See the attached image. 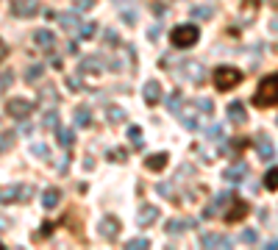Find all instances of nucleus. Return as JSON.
I'll return each instance as SVG.
<instances>
[{
	"label": "nucleus",
	"instance_id": "nucleus-43",
	"mask_svg": "<svg viewBox=\"0 0 278 250\" xmlns=\"http://www.w3.org/2000/svg\"><path fill=\"white\" fill-rule=\"evenodd\" d=\"M31 195H33V186H25V184L20 186V200H28Z\"/></svg>",
	"mask_w": 278,
	"mask_h": 250
},
{
	"label": "nucleus",
	"instance_id": "nucleus-44",
	"mask_svg": "<svg viewBox=\"0 0 278 250\" xmlns=\"http://www.w3.org/2000/svg\"><path fill=\"white\" fill-rule=\"evenodd\" d=\"M181 123H184V128H189V131H195V128H198V117H184Z\"/></svg>",
	"mask_w": 278,
	"mask_h": 250
},
{
	"label": "nucleus",
	"instance_id": "nucleus-9",
	"mask_svg": "<svg viewBox=\"0 0 278 250\" xmlns=\"http://www.w3.org/2000/svg\"><path fill=\"white\" fill-rule=\"evenodd\" d=\"M203 247H231V236L226 234H200Z\"/></svg>",
	"mask_w": 278,
	"mask_h": 250
},
{
	"label": "nucleus",
	"instance_id": "nucleus-33",
	"mask_svg": "<svg viewBox=\"0 0 278 250\" xmlns=\"http://www.w3.org/2000/svg\"><path fill=\"white\" fill-rule=\"evenodd\" d=\"M42 123H45V128H59V111H56V109H50V111H45V117H42Z\"/></svg>",
	"mask_w": 278,
	"mask_h": 250
},
{
	"label": "nucleus",
	"instance_id": "nucleus-35",
	"mask_svg": "<svg viewBox=\"0 0 278 250\" xmlns=\"http://www.w3.org/2000/svg\"><path fill=\"white\" fill-rule=\"evenodd\" d=\"M239 239L245 242V245H256V242H259V234H256L253 228H245V231L239 234Z\"/></svg>",
	"mask_w": 278,
	"mask_h": 250
},
{
	"label": "nucleus",
	"instance_id": "nucleus-30",
	"mask_svg": "<svg viewBox=\"0 0 278 250\" xmlns=\"http://www.w3.org/2000/svg\"><path fill=\"white\" fill-rule=\"evenodd\" d=\"M56 137H59V145H62V147H70L72 145V131H70V128H56Z\"/></svg>",
	"mask_w": 278,
	"mask_h": 250
},
{
	"label": "nucleus",
	"instance_id": "nucleus-12",
	"mask_svg": "<svg viewBox=\"0 0 278 250\" xmlns=\"http://www.w3.org/2000/svg\"><path fill=\"white\" fill-rule=\"evenodd\" d=\"M189 228H195V220H181V217H173V220H167L164 231L170 234V236H181L184 231H189Z\"/></svg>",
	"mask_w": 278,
	"mask_h": 250
},
{
	"label": "nucleus",
	"instance_id": "nucleus-26",
	"mask_svg": "<svg viewBox=\"0 0 278 250\" xmlns=\"http://www.w3.org/2000/svg\"><path fill=\"white\" fill-rule=\"evenodd\" d=\"M212 14H214L212 6H195V9L189 11V17H195V20H209Z\"/></svg>",
	"mask_w": 278,
	"mask_h": 250
},
{
	"label": "nucleus",
	"instance_id": "nucleus-48",
	"mask_svg": "<svg viewBox=\"0 0 278 250\" xmlns=\"http://www.w3.org/2000/svg\"><path fill=\"white\" fill-rule=\"evenodd\" d=\"M6 56H9V47H6V42H3V39H0V62H3Z\"/></svg>",
	"mask_w": 278,
	"mask_h": 250
},
{
	"label": "nucleus",
	"instance_id": "nucleus-16",
	"mask_svg": "<svg viewBox=\"0 0 278 250\" xmlns=\"http://www.w3.org/2000/svg\"><path fill=\"white\" fill-rule=\"evenodd\" d=\"M167 159H170L167 153H153V156L145 159V167H147V170H153V172H159V170H164V167H167Z\"/></svg>",
	"mask_w": 278,
	"mask_h": 250
},
{
	"label": "nucleus",
	"instance_id": "nucleus-18",
	"mask_svg": "<svg viewBox=\"0 0 278 250\" xmlns=\"http://www.w3.org/2000/svg\"><path fill=\"white\" fill-rule=\"evenodd\" d=\"M59 200H62V192H59L56 186H47L45 192H42V206L45 208H56Z\"/></svg>",
	"mask_w": 278,
	"mask_h": 250
},
{
	"label": "nucleus",
	"instance_id": "nucleus-55",
	"mask_svg": "<svg viewBox=\"0 0 278 250\" xmlns=\"http://www.w3.org/2000/svg\"><path fill=\"white\" fill-rule=\"evenodd\" d=\"M275 123H278V120H275Z\"/></svg>",
	"mask_w": 278,
	"mask_h": 250
},
{
	"label": "nucleus",
	"instance_id": "nucleus-49",
	"mask_svg": "<svg viewBox=\"0 0 278 250\" xmlns=\"http://www.w3.org/2000/svg\"><path fill=\"white\" fill-rule=\"evenodd\" d=\"M147 36H151V39H159V25H153V28H151V33H147Z\"/></svg>",
	"mask_w": 278,
	"mask_h": 250
},
{
	"label": "nucleus",
	"instance_id": "nucleus-7",
	"mask_svg": "<svg viewBox=\"0 0 278 250\" xmlns=\"http://www.w3.org/2000/svg\"><path fill=\"white\" fill-rule=\"evenodd\" d=\"M245 178H248V164L245 161H236V164L223 170V181H228V184H242Z\"/></svg>",
	"mask_w": 278,
	"mask_h": 250
},
{
	"label": "nucleus",
	"instance_id": "nucleus-28",
	"mask_svg": "<svg viewBox=\"0 0 278 250\" xmlns=\"http://www.w3.org/2000/svg\"><path fill=\"white\" fill-rule=\"evenodd\" d=\"M206 137L212 139V142H223V139H226V131H223V125H209L206 128Z\"/></svg>",
	"mask_w": 278,
	"mask_h": 250
},
{
	"label": "nucleus",
	"instance_id": "nucleus-15",
	"mask_svg": "<svg viewBox=\"0 0 278 250\" xmlns=\"http://www.w3.org/2000/svg\"><path fill=\"white\" fill-rule=\"evenodd\" d=\"M231 200H234V195H231V192H220V195L214 198V203H212V206L203 208V217H214V214L220 211V208L226 206V203H231Z\"/></svg>",
	"mask_w": 278,
	"mask_h": 250
},
{
	"label": "nucleus",
	"instance_id": "nucleus-29",
	"mask_svg": "<svg viewBox=\"0 0 278 250\" xmlns=\"http://www.w3.org/2000/svg\"><path fill=\"white\" fill-rule=\"evenodd\" d=\"M31 156H36V159H50V147L42 145V142H36V145H31Z\"/></svg>",
	"mask_w": 278,
	"mask_h": 250
},
{
	"label": "nucleus",
	"instance_id": "nucleus-4",
	"mask_svg": "<svg viewBox=\"0 0 278 250\" xmlns=\"http://www.w3.org/2000/svg\"><path fill=\"white\" fill-rule=\"evenodd\" d=\"M6 114L14 120H28L33 114V103L31 100H20V98H11L9 103H6Z\"/></svg>",
	"mask_w": 278,
	"mask_h": 250
},
{
	"label": "nucleus",
	"instance_id": "nucleus-40",
	"mask_svg": "<svg viewBox=\"0 0 278 250\" xmlns=\"http://www.w3.org/2000/svg\"><path fill=\"white\" fill-rule=\"evenodd\" d=\"M195 106H198L200 111H209V114L214 111V103H212V100H209V98H200V100H198V103H195Z\"/></svg>",
	"mask_w": 278,
	"mask_h": 250
},
{
	"label": "nucleus",
	"instance_id": "nucleus-39",
	"mask_svg": "<svg viewBox=\"0 0 278 250\" xmlns=\"http://www.w3.org/2000/svg\"><path fill=\"white\" fill-rule=\"evenodd\" d=\"M53 228H56V222H50V220L42 222V231L33 236V239H45V236H50V234H53Z\"/></svg>",
	"mask_w": 278,
	"mask_h": 250
},
{
	"label": "nucleus",
	"instance_id": "nucleus-17",
	"mask_svg": "<svg viewBox=\"0 0 278 250\" xmlns=\"http://www.w3.org/2000/svg\"><path fill=\"white\" fill-rule=\"evenodd\" d=\"M78 70H81V72H100V70H103V59H100V56H89V59H81Z\"/></svg>",
	"mask_w": 278,
	"mask_h": 250
},
{
	"label": "nucleus",
	"instance_id": "nucleus-19",
	"mask_svg": "<svg viewBox=\"0 0 278 250\" xmlns=\"http://www.w3.org/2000/svg\"><path fill=\"white\" fill-rule=\"evenodd\" d=\"M156 220H159V208L156 206H142L139 208V222L142 225H153Z\"/></svg>",
	"mask_w": 278,
	"mask_h": 250
},
{
	"label": "nucleus",
	"instance_id": "nucleus-11",
	"mask_svg": "<svg viewBox=\"0 0 278 250\" xmlns=\"http://www.w3.org/2000/svg\"><path fill=\"white\" fill-rule=\"evenodd\" d=\"M33 45H36L39 50H50V47L56 45V33H53V31H47V28L33 31Z\"/></svg>",
	"mask_w": 278,
	"mask_h": 250
},
{
	"label": "nucleus",
	"instance_id": "nucleus-31",
	"mask_svg": "<svg viewBox=\"0 0 278 250\" xmlns=\"http://www.w3.org/2000/svg\"><path fill=\"white\" fill-rule=\"evenodd\" d=\"M95 33H98V23H84V25H81V31H78V36L81 39H92Z\"/></svg>",
	"mask_w": 278,
	"mask_h": 250
},
{
	"label": "nucleus",
	"instance_id": "nucleus-3",
	"mask_svg": "<svg viewBox=\"0 0 278 250\" xmlns=\"http://www.w3.org/2000/svg\"><path fill=\"white\" fill-rule=\"evenodd\" d=\"M212 78H214V86H217V89H220V92H228V89H234V86L242 81V72L236 70V67H226V64H223V67H217V70H214Z\"/></svg>",
	"mask_w": 278,
	"mask_h": 250
},
{
	"label": "nucleus",
	"instance_id": "nucleus-37",
	"mask_svg": "<svg viewBox=\"0 0 278 250\" xmlns=\"http://www.w3.org/2000/svg\"><path fill=\"white\" fill-rule=\"evenodd\" d=\"M95 3H98V0H76L72 6H76V11L81 14V11H92V9H95Z\"/></svg>",
	"mask_w": 278,
	"mask_h": 250
},
{
	"label": "nucleus",
	"instance_id": "nucleus-52",
	"mask_svg": "<svg viewBox=\"0 0 278 250\" xmlns=\"http://www.w3.org/2000/svg\"><path fill=\"white\" fill-rule=\"evenodd\" d=\"M270 28H273V31H278V17L273 20V23H270Z\"/></svg>",
	"mask_w": 278,
	"mask_h": 250
},
{
	"label": "nucleus",
	"instance_id": "nucleus-27",
	"mask_svg": "<svg viewBox=\"0 0 278 250\" xmlns=\"http://www.w3.org/2000/svg\"><path fill=\"white\" fill-rule=\"evenodd\" d=\"M125 247L128 250H145V247H151V242H147V236H137V239H128Z\"/></svg>",
	"mask_w": 278,
	"mask_h": 250
},
{
	"label": "nucleus",
	"instance_id": "nucleus-53",
	"mask_svg": "<svg viewBox=\"0 0 278 250\" xmlns=\"http://www.w3.org/2000/svg\"><path fill=\"white\" fill-rule=\"evenodd\" d=\"M114 3H120V6H123V3H134V0H114Z\"/></svg>",
	"mask_w": 278,
	"mask_h": 250
},
{
	"label": "nucleus",
	"instance_id": "nucleus-34",
	"mask_svg": "<svg viewBox=\"0 0 278 250\" xmlns=\"http://www.w3.org/2000/svg\"><path fill=\"white\" fill-rule=\"evenodd\" d=\"M128 139L134 142V147H142V128L139 125H131V128H128Z\"/></svg>",
	"mask_w": 278,
	"mask_h": 250
},
{
	"label": "nucleus",
	"instance_id": "nucleus-46",
	"mask_svg": "<svg viewBox=\"0 0 278 250\" xmlns=\"http://www.w3.org/2000/svg\"><path fill=\"white\" fill-rule=\"evenodd\" d=\"M156 189H159V195H173V186L170 184H159Z\"/></svg>",
	"mask_w": 278,
	"mask_h": 250
},
{
	"label": "nucleus",
	"instance_id": "nucleus-22",
	"mask_svg": "<svg viewBox=\"0 0 278 250\" xmlns=\"http://www.w3.org/2000/svg\"><path fill=\"white\" fill-rule=\"evenodd\" d=\"M59 23H62V28L64 31H76L78 28V25H81V20H78V11H76V14H59Z\"/></svg>",
	"mask_w": 278,
	"mask_h": 250
},
{
	"label": "nucleus",
	"instance_id": "nucleus-21",
	"mask_svg": "<svg viewBox=\"0 0 278 250\" xmlns=\"http://www.w3.org/2000/svg\"><path fill=\"white\" fill-rule=\"evenodd\" d=\"M181 106H184V92L173 89L170 94H167V109H170L173 114H178V111H181Z\"/></svg>",
	"mask_w": 278,
	"mask_h": 250
},
{
	"label": "nucleus",
	"instance_id": "nucleus-2",
	"mask_svg": "<svg viewBox=\"0 0 278 250\" xmlns=\"http://www.w3.org/2000/svg\"><path fill=\"white\" fill-rule=\"evenodd\" d=\"M200 39V31L198 25H175V28L170 31V45L178 47V50H184V47H192L195 42Z\"/></svg>",
	"mask_w": 278,
	"mask_h": 250
},
{
	"label": "nucleus",
	"instance_id": "nucleus-32",
	"mask_svg": "<svg viewBox=\"0 0 278 250\" xmlns=\"http://www.w3.org/2000/svg\"><path fill=\"white\" fill-rule=\"evenodd\" d=\"M106 159L108 161H125L128 159V150H125V147H112V150L106 153Z\"/></svg>",
	"mask_w": 278,
	"mask_h": 250
},
{
	"label": "nucleus",
	"instance_id": "nucleus-10",
	"mask_svg": "<svg viewBox=\"0 0 278 250\" xmlns=\"http://www.w3.org/2000/svg\"><path fill=\"white\" fill-rule=\"evenodd\" d=\"M248 211H250V206L245 203V200H234L231 208L226 211V222H239V220H245Z\"/></svg>",
	"mask_w": 278,
	"mask_h": 250
},
{
	"label": "nucleus",
	"instance_id": "nucleus-1",
	"mask_svg": "<svg viewBox=\"0 0 278 250\" xmlns=\"http://www.w3.org/2000/svg\"><path fill=\"white\" fill-rule=\"evenodd\" d=\"M253 106L256 109H267V106H278V75L262 78V84L253 92Z\"/></svg>",
	"mask_w": 278,
	"mask_h": 250
},
{
	"label": "nucleus",
	"instance_id": "nucleus-45",
	"mask_svg": "<svg viewBox=\"0 0 278 250\" xmlns=\"http://www.w3.org/2000/svg\"><path fill=\"white\" fill-rule=\"evenodd\" d=\"M153 11H156V14H164V11H167V6L161 3V0H153Z\"/></svg>",
	"mask_w": 278,
	"mask_h": 250
},
{
	"label": "nucleus",
	"instance_id": "nucleus-5",
	"mask_svg": "<svg viewBox=\"0 0 278 250\" xmlns=\"http://www.w3.org/2000/svg\"><path fill=\"white\" fill-rule=\"evenodd\" d=\"M120 231H123V225H120V220H117V217H112V214H106V217L98 222V234L103 236V239H108V242L117 239Z\"/></svg>",
	"mask_w": 278,
	"mask_h": 250
},
{
	"label": "nucleus",
	"instance_id": "nucleus-25",
	"mask_svg": "<svg viewBox=\"0 0 278 250\" xmlns=\"http://www.w3.org/2000/svg\"><path fill=\"white\" fill-rule=\"evenodd\" d=\"M45 75V67L42 64H31L28 70H25V81H28V84H33V81H39Z\"/></svg>",
	"mask_w": 278,
	"mask_h": 250
},
{
	"label": "nucleus",
	"instance_id": "nucleus-41",
	"mask_svg": "<svg viewBox=\"0 0 278 250\" xmlns=\"http://www.w3.org/2000/svg\"><path fill=\"white\" fill-rule=\"evenodd\" d=\"M67 86H70V89H81L84 81H81V75H70V78H67Z\"/></svg>",
	"mask_w": 278,
	"mask_h": 250
},
{
	"label": "nucleus",
	"instance_id": "nucleus-47",
	"mask_svg": "<svg viewBox=\"0 0 278 250\" xmlns=\"http://www.w3.org/2000/svg\"><path fill=\"white\" fill-rule=\"evenodd\" d=\"M11 81H14V75H11V72H3V78H0V86H9Z\"/></svg>",
	"mask_w": 278,
	"mask_h": 250
},
{
	"label": "nucleus",
	"instance_id": "nucleus-13",
	"mask_svg": "<svg viewBox=\"0 0 278 250\" xmlns=\"http://www.w3.org/2000/svg\"><path fill=\"white\" fill-rule=\"evenodd\" d=\"M228 120H231L234 125H245L248 123V114H245V106L239 103V100H234V103H228Z\"/></svg>",
	"mask_w": 278,
	"mask_h": 250
},
{
	"label": "nucleus",
	"instance_id": "nucleus-20",
	"mask_svg": "<svg viewBox=\"0 0 278 250\" xmlns=\"http://www.w3.org/2000/svg\"><path fill=\"white\" fill-rule=\"evenodd\" d=\"M72 120H76L78 128H89L92 125V111L86 109V106H81V109H76V114H72Z\"/></svg>",
	"mask_w": 278,
	"mask_h": 250
},
{
	"label": "nucleus",
	"instance_id": "nucleus-51",
	"mask_svg": "<svg viewBox=\"0 0 278 250\" xmlns=\"http://www.w3.org/2000/svg\"><path fill=\"white\" fill-rule=\"evenodd\" d=\"M275 247H278V239H270L267 242V250H275Z\"/></svg>",
	"mask_w": 278,
	"mask_h": 250
},
{
	"label": "nucleus",
	"instance_id": "nucleus-23",
	"mask_svg": "<svg viewBox=\"0 0 278 250\" xmlns=\"http://www.w3.org/2000/svg\"><path fill=\"white\" fill-rule=\"evenodd\" d=\"M20 200V186H3L0 189V203H14Z\"/></svg>",
	"mask_w": 278,
	"mask_h": 250
},
{
	"label": "nucleus",
	"instance_id": "nucleus-38",
	"mask_svg": "<svg viewBox=\"0 0 278 250\" xmlns=\"http://www.w3.org/2000/svg\"><path fill=\"white\" fill-rule=\"evenodd\" d=\"M14 145V133H0V153H6Z\"/></svg>",
	"mask_w": 278,
	"mask_h": 250
},
{
	"label": "nucleus",
	"instance_id": "nucleus-42",
	"mask_svg": "<svg viewBox=\"0 0 278 250\" xmlns=\"http://www.w3.org/2000/svg\"><path fill=\"white\" fill-rule=\"evenodd\" d=\"M123 23L134 25V23H137V11H123Z\"/></svg>",
	"mask_w": 278,
	"mask_h": 250
},
{
	"label": "nucleus",
	"instance_id": "nucleus-54",
	"mask_svg": "<svg viewBox=\"0 0 278 250\" xmlns=\"http://www.w3.org/2000/svg\"><path fill=\"white\" fill-rule=\"evenodd\" d=\"M0 250H6V245H3V242H0Z\"/></svg>",
	"mask_w": 278,
	"mask_h": 250
},
{
	"label": "nucleus",
	"instance_id": "nucleus-36",
	"mask_svg": "<svg viewBox=\"0 0 278 250\" xmlns=\"http://www.w3.org/2000/svg\"><path fill=\"white\" fill-rule=\"evenodd\" d=\"M123 120H125V111L123 109H117V106H112V109H108V123L117 125V123H123Z\"/></svg>",
	"mask_w": 278,
	"mask_h": 250
},
{
	"label": "nucleus",
	"instance_id": "nucleus-50",
	"mask_svg": "<svg viewBox=\"0 0 278 250\" xmlns=\"http://www.w3.org/2000/svg\"><path fill=\"white\" fill-rule=\"evenodd\" d=\"M6 228H9V220H6V217H0V234H3Z\"/></svg>",
	"mask_w": 278,
	"mask_h": 250
},
{
	"label": "nucleus",
	"instance_id": "nucleus-8",
	"mask_svg": "<svg viewBox=\"0 0 278 250\" xmlns=\"http://www.w3.org/2000/svg\"><path fill=\"white\" fill-rule=\"evenodd\" d=\"M39 11L36 0H11V14L14 17H33Z\"/></svg>",
	"mask_w": 278,
	"mask_h": 250
},
{
	"label": "nucleus",
	"instance_id": "nucleus-24",
	"mask_svg": "<svg viewBox=\"0 0 278 250\" xmlns=\"http://www.w3.org/2000/svg\"><path fill=\"white\" fill-rule=\"evenodd\" d=\"M264 189H270V192L278 189V167H270V170L264 172Z\"/></svg>",
	"mask_w": 278,
	"mask_h": 250
},
{
	"label": "nucleus",
	"instance_id": "nucleus-6",
	"mask_svg": "<svg viewBox=\"0 0 278 250\" xmlns=\"http://www.w3.org/2000/svg\"><path fill=\"white\" fill-rule=\"evenodd\" d=\"M253 147H256V153H259V161H273V159H275L273 139H270L267 133H256V139H253Z\"/></svg>",
	"mask_w": 278,
	"mask_h": 250
},
{
	"label": "nucleus",
	"instance_id": "nucleus-14",
	"mask_svg": "<svg viewBox=\"0 0 278 250\" xmlns=\"http://www.w3.org/2000/svg\"><path fill=\"white\" fill-rule=\"evenodd\" d=\"M142 94H145V103L147 106H156L161 100V84H159V81H147L145 89H142Z\"/></svg>",
	"mask_w": 278,
	"mask_h": 250
}]
</instances>
